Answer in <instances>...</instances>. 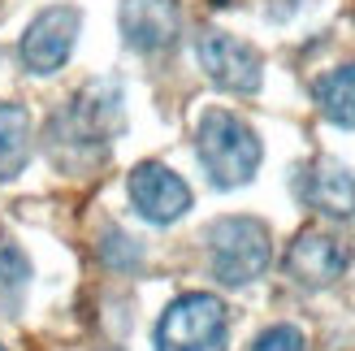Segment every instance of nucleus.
Masks as SVG:
<instances>
[{"label":"nucleus","instance_id":"1","mask_svg":"<svg viewBox=\"0 0 355 351\" xmlns=\"http://www.w3.org/2000/svg\"><path fill=\"white\" fill-rule=\"evenodd\" d=\"M195 148L208 169V178L217 187H243L252 182V173L260 169V139L243 117L225 109H208L195 126Z\"/></svg>","mask_w":355,"mask_h":351},{"label":"nucleus","instance_id":"2","mask_svg":"<svg viewBox=\"0 0 355 351\" xmlns=\"http://www.w3.org/2000/svg\"><path fill=\"white\" fill-rule=\"evenodd\" d=\"M208 256H212V273L225 286H247L269 269L273 243L264 221L256 217H221L208 230Z\"/></svg>","mask_w":355,"mask_h":351},{"label":"nucleus","instance_id":"3","mask_svg":"<svg viewBox=\"0 0 355 351\" xmlns=\"http://www.w3.org/2000/svg\"><path fill=\"white\" fill-rule=\"evenodd\" d=\"M225 304L217 295H182L165 308L161 325H156V351H225Z\"/></svg>","mask_w":355,"mask_h":351},{"label":"nucleus","instance_id":"4","mask_svg":"<svg viewBox=\"0 0 355 351\" xmlns=\"http://www.w3.org/2000/svg\"><path fill=\"white\" fill-rule=\"evenodd\" d=\"M195 52H200L204 74L217 83V87H225V92L252 96L256 87H260V78H264L260 52L252 44L234 40V35H225V31H204L200 44H195Z\"/></svg>","mask_w":355,"mask_h":351},{"label":"nucleus","instance_id":"5","mask_svg":"<svg viewBox=\"0 0 355 351\" xmlns=\"http://www.w3.org/2000/svg\"><path fill=\"white\" fill-rule=\"evenodd\" d=\"M78 9L74 5H52L44 9L22 35V65L31 74H57V69L69 61L78 40Z\"/></svg>","mask_w":355,"mask_h":351},{"label":"nucleus","instance_id":"6","mask_svg":"<svg viewBox=\"0 0 355 351\" xmlns=\"http://www.w3.org/2000/svg\"><path fill=\"white\" fill-rule=\"evenodd\" d=\"M130 200H135V208L148 221L169 225V221H178L191 208V187L178 178L173 169L156 165V161H144L130 173Z\"/></svg>","mask_w":355,"mask_h":351},{"label":"nucleus","instance_id":"7","mask_svg":"<svg viewBox=\"0 0 355 351\" xmlns=\"http://www.w3.org/2000/svg\"><path fill=\"white\" fill-rule=\"evenodd\" d=\"M69 126H74V139H83V144H109L121 130V87L109 78L87 83L78 100L69 104Z\"/></svg>","mask_w":355,"mask_h":351},{"label":"nucleus","instance_id":"8","mask_svg":"<svg viewBox=\"0 0 355 351\" xmlns=\"http://www.w3.org/2000/svg\"><path fill=\"white\" fill-rule=\"evenodd\" d=\"M121 35L139 52H161L178 40V0H121Z\"/></svg>","mask_w":355,"mask_h":351},{"label":"nucleus","instance_id":"9","mask_svg":"<svg viewBox=\"0 0 355 351\" xmlns=\"http://www.w3.org/2000/svg\"><path fill=\"white\" fill-rule=\"evenodd\" d=\"M286 269H291L295 282H304V286H329L334 277H343L347 252H343V243L334 234L304 230L286 252Z\"/></svg>","mask_w":355,"mask_h":351},{"label":"nucleus","instance_id":"10","mask_svg":"<svg viewBox=\"0 0 355 351\" xmlns=\"http://www.w3.org/2000/svg\"><path fill=\"white\" fill-rule=\"evenodd\" d=\"M304 200L329 217H351L355 213V178L338 161H316L304 182Z\"/></svg>","mask_w":355,"mask_h":351},{"label":"nucleus","instance_id":"11","mask_svg":"<svg viewBox=\"0 0 355 351\" xmlns=\"http://www.w3.org/2000/svg\"><path fill=\"white\" fill-rule=\"evenodd\" d=\"M31 161V113L22 104H0V178H17Z\"/></svg>","mask_w":355,"mask_h":351},{"label":"nucleus","instance_id":"12","mask_svg":"<svg viewBox=\"0 0 355 351\" xmlns=\"http://www.w3.org/2000/svg\"><path fill=\"white\" fill-rule=\"evenodd\" d=\"M316 104L334 126H355V65H343L316 83Z\"/></svg>","mask_w":355,"mask_h":351},{"label":"nucleus","instance_id":"13","mask_svg":"<svg viewBox=\"0 0 355 351\" xmlns=\"http://www.w3.org/2000/svg\"><path fill=\"white\" fill-rule=\"evenodd\" d=\"M26 277H31L26 256L17 252V248H0V286H9V291H22V286H26Z\"/></svg>","mask_w":355,"mask_h":351},{"label":"nucleus","instance_id":"14","mask_svg":"<svg viewBox=\"0 0 355 351\" xmlns=\"http://www.w3.org/2000/svg\"><path fill=\"white\" fill-rule=\"evenodd\" d=\"M252 351H304V334H299L295 325H273L256 339Z\"/></svg>","mask_w":355,"mask_h":351},{"label":"nucleus","instance_id":"15","mask_svg":"<svg viewBox=\"0 0 355 351\" xmlns=\"http://www.w3.org/2000/svg\"><path fill=\"white\" fill-rule=\"evenodd\" d=\"M0 351H5V347H0Z\"/></svg>","mask_w":355,"mask_h":351}]
</instances>
